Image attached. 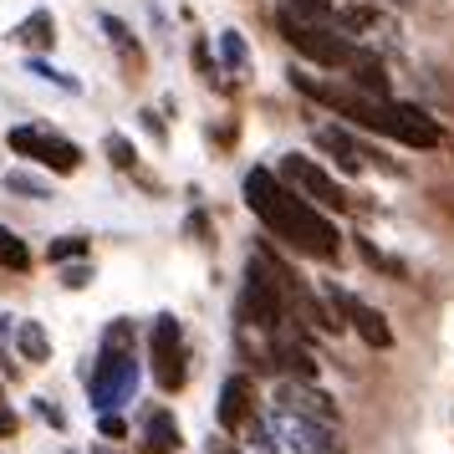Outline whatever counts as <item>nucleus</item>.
<instances>
[{
  "instance_id": "7",
  "label": "nucleus",
  "mask_w": 454,
  "mask_h": 454,
  "mask_svg": "<svg viewBox=\"0 0 454 454\" xmlns=\"http://www.w3.org/2000/svg\"><path fill=\"white\" fill-rule=\"evenodd\" d=\"M133 393H138V363H133L128 352H107L103 372L92 378V403H98V409H118Z\"/></svg>"
},
{
  "instance_id": "12",
  "label": "nucleus",
  "mask_w": 454,
  "mask_h": 454,
  "mask_svg": "<svg viewBox=\"0 0 454 454\" xmlns=\"http://www.w3.org/2000/svg\"><path fill=\"white\" fill-rule=\"evenodd\" d=\"M317 148H327V153H337V159H342V168H352V174H357V168H363V164L372 159L368 148L357 144L352 133H342V128H317Z\"/></svg>"
},
{
  "instance_id": "11",
  "label": "nucleus",
  "mask_w": 454,
  "mask_h": 454,
  "mask_svg": "<svg viewBox=\"0 0 454 454\" xmlns=\"http://www.w3.org/2000/svg\"><path fill=\"white\" fill-rule=\"evenodd\" d=\"M281 409L311 413V419H322V424H337V409H332V398H327L322 388H311V383H281Z\"/></svg>"
},
{
  "instance_id": "20",
  "label": "nucleus",
  "mask_w": 454,
  "mask_h": 454,
  "mask_svg": "<svg viewBox=\"0 0 454 454\" xmlns=\"http://www.w3.org/2000/svg\"><path fill=\"white\" fill-rule=\"evenodd\" d=\"M107 159H113L118 168H133V164H138V159H133V144H128V138H118V133H107Z\"/></svg>"
},
{
  "instance_id": "21",
  "label": "nucleus",
  "mask_w": 454,
  "mask_h": 454,
  "mask_svg": "<svg viewBox=\"0 0 454 454\" xmlns=\"http://www.w3.org/2000/svg\"><path fill=\"white\" fill-rule=\"evenodd\" d=\"M5 184L16 189V194H31V200H51L46 184H42V179H31V174H5Z\"/></svg>"
},
{
  "instance_id": "18",
  "label": "nucleus",
  "mask_w": 454,
  "mask_h": 454,
  "mask_svg": "<svg viewBox=\"0 0 454 454\" xmlns=\"http://www.w3.org/2000/svg\"><path fill=\"white\" fill-rule=\"evenodd\" d=\"M103 31H107V36H113V46L123 51L128 62H138V42H133V31H128V26L118 21V16H103Z\"/></svg>"
},
{
  "instance_id": "25",
  "label": "nucleus",
  "mask_w": 454,
  "mask_h": 454,
  "mask_svg": "<svg viewBox=\"0 0 454 454\" xmlns=\"http://www.w3.org/2000/svg\"><path fill=\"white\" fill-rule=\"evenodd\" d=\"M128 342H133V332H128L123 322H118V327L107 332V352H128Z\"/></svg>"
},
{
  "instance_id": "2",
  "label": "nucleus",
  "mask_w": 454,
  "mask_h": 454,
  "mask_svg": "<svg viewBox=\"0 0 454 454\" xmlns=\"http://www.w3.org/2000/svg\"><path fill=\"white\" fill-rule=\"evenodd\" d=\"M246 200H250V209H255V215L281 235V240H291L296 250L322 255V261H332V255L342 250L337 225H332L327 215H317V205L296 200V194H291L270 168H250V174H246Z\"/></svg>"
},
{
  "instance_id": "5",
  "label": "nucleus",
  "mask_w": 454,
  "mask_h": 454,
  "mask_svg": "<svg viewBox=\"0 0 454 454\" xmlns=\"http://www.w3.org/2000/svg\"><path fill=\"white\" fill-rule=\"evenodd\" d=\"M148 357H153V378H159V388H184V327L174 322V317H153V332H148Z\"/></svg>"
},
{
  "instance_id": "9",
  "label": "nucleus",
  "mask_w": 454,
  "mask_h": 454,
  "mask_svg": "<svg viewBox=\"0 0 454 454\" xmlns=\"http://www.w3.org/2000/svg\"><path fill=\"white\" fill-rule=\"evenodd\" d=\"M250 419H255V403H250V378H246V372H235V378H225V388H220V429H225V434H246Z\"/></svg>"
},
{
  "instance_id": "3",
  "label": "nucleus",
  "mask_w": 454,
  "mask_h": 454,
  "mask_svg": "<svg viewBox=\"0 0 454 454\" xmlns=\"http://www.w3.org/2000/svg\"><path fill=\"white\" fill-rule=\"evenodd\" d=\"M281 281H286V270L266 250H255L246 266V281H240V296H235V317L255 332H276L286 317V286Z\"/></svg>"
},
{
  "instance_id": "10",
  "label": "nucleus",
  "mask_w": 454,
  "mask_h": 454,
  "mask_svg": "<svg viewBox=\"0 0 454 454\" xmlns=\"http://www.w3.org/2000/svg\"><path fill=\"white\" fill-rule=\"evenodd\" d=\"M332 301L348 311V322L357 327V337L368 342V348H393V327H388V317L378 307H363V301H352V296H342V291H332Z\"/></svg>"
},
{
  "instance_id": "26",
  "label": "nucleus",
  "mask_w": 454,
  "mask_h": 454,
  "mask_svg": "<svg viewBox=\"0 0 454 454\" xmlns=\"http://www.w3.org/2000/svg\"><path fill=\"white\" fill-rule=\"evenodd\" d=\"M87 281H92V270H87V266H77V270H67V286H87Z\"/></svg>"
},
{
  "instance_id": "4",
  "label": "nucleus",
  "mask_w": 454,
  "mask_h": 454,
  "mask_svg": "<svg viewBox=\"0 0 454 454\" xmlns=\"http://www.w3.org/2000/svg\"><path fill=\"white\" fill-rule=\"evenodd\" d=\"M276 31H281V36H286V42L317 67H348L352 57H357L337 31H327V26H317V21H301L296 11H281V16H276Z\"/></svg>"
},
{
  "instance_id": "23",
  "label": "nucleus",
  "mask_w": 454,
  "mask_h": 454,
  "mask_svg": "<svg viewBox=\"0 0 454 454\" xmlns=\"http://www.w3.org/2000/svg\"><path fill=\"white\" fill-rule=\"evenodd\" d=\"M291 11H307V16H332V0H286Z\"/></svg>"
},
{
  "instance_id": "13",
  "label": "nucleus",
  "mask_w": 454,
  "mask_h": 454,
  "mask_svg": "<svg viewBox=\"0 0 454 454\" xmlns=\"http://www.w3.org/2000/svg\"><path fill=\"white\" fill-rule=\"evenodd\" d=\"M179 444H184V439H179V429H174V419L159 409L153 419H148V454H179Z\"/></svg>"
},
{
  "instance_id": "8",
  "label": "nucleus",
  "mask_w": 454,
  "mask_h": 454,
  "mask_svg": "<svg viewBox=\"0 0 454 454\" xmlns=\"http://www.w3.org/2000/svg\"><path fill=\"white\" fill-rule=\"evenodd\" d=\"M11 148L26 153V159H42L51 174H72V168L82 164V148H77V144L46 138V133H36V128H11Z\"/></svg>"
},
{
  "instance_id": "1",
  "label": "nucleus",
  "mask_w": 454,
  "mask_h": 454,
  "mask_svg": "<svg viewBox=\"0 0 454 454\" xmlns=\"http://www.w3.org/2000/svg\"><path fill=\"white\" fill-rule=\"evenodd\" d=\"M291 82L301 87L307 98H317L322 107H332V113L352 118L357 128H368V133L398 138V144H409V148H439V144H444V128L434 123L424 107L388 103V98H372V92H363V87H332V82H317V77H307L301 67L291 72Z\"/></svg>"
},
{
  "instance_id": "14",
  "label": "nucleus",
  "mask_w": 454,
  "mask_h": 454,
  "mask_svg": "<svg viewBox=\"0 0 454 454\" xmlns=\"http://www.w3.org/2000/svg\"><path fill=\"white\" fill-rule=\"evenodd\" d=\"M51 31H57V26H51V16H46V11H36L31 21H21V31H16V36H21L26 51H51V42H57Z\"/></svg>"
},
{
  "instance_id": "6",
  "label": "nucleus",
  "mask_w": 454,
  "mask_h": 454,
  "mask_svg": "<svg viewBox=\"0 0 454 454\" xmlns=\"http://www.w3.org/2000/svg\"><path fill=\"white\" fill-rule=\"evenodd\" d=\"M281 174H286V179L301 189L307 200H317L322 209H348V194H342V184L332 179L327 168H317L311 159H301V153H286V159H281Z\"/></svg>"
},
{
  "instance_id": "17",
  "label": "nucleus",
  "mask_w": 454,
  "mask_h": 454,
  "mask_svg": "<svg viewBox=\"0 0 454 454\" xmlns=\"http://www.w3.org/2000/svg\"><path fill=\"white\" fill-rule=\"evenodd\" d=\"M0 266H5V270H26V266H31V250H26L5 225H0Z\"/></svg>"
},
{
  "instance_id": "15",
  "label": "nucleus",
  "mask_w": 454,
  "mask_h": 454,
  "mask_svg": "<svg viewBox=\"0 0 454 454\" xmlns=\"http://www.w3.org/2000/svg\"><path fill=\"white\" fill-rule=\"evenodd\" d=\"M220 57H225V67L235 72V77H246L250 72V46H246L240 31H225V36H220Z\"/></svg>"
},
{
  "instance_id": "16",
  "label": "nucleus",
  "mask_w": 454,
  "mask_h": 454,
  "mask_svg": "<svg viewBox=\"0 0 454 454\" xmlns=\"http://www.w3.org/2000/svg\"><path fill=\"white\" fill-rule=\"evenodd\" d=\"M16 348H21L31 363H46V357H51V337H46L36 322H21V332H16Z\"/></svg>"
},
{
  "instance_id": "24",
  "label": "nucleus",
  "mask_w": 454,
  "mask_h": 454,
  "mask_svg": "<svg viewBox=\"0 0 454 454\" xmlns=\"http://www.w3.org/2000/svg\"><path fill=\"white\" fill-rule=\"evenodd\" d=\"M98 424H103L107 439H123V434H128V424H123V419H118L113 409H103V419H98Z\"/></svg>"
},
{
  "instance_id": "19",
  "label": "nucleus",
  "mask_w": 454,
  "mask_h": 454,
  "mask_svg": "<svg viewBox=\"0 0 454 454\" xmlns=\"http://www.w3.org/2000/svg\"><path fill=\"white\" fill-rule=\"evenodd\" d=\"M31 77H46V82H57V87H67V92H77V77H67V72H57V67H46L42 57H31Z\"/></svg>"
},
{
  "instance_id": "22",
  "label": "nucleus",
  "mask_w": 454,
  "mask_h": 454,
  "mask_svg": "<svg viewBox=\"0 0 454 454\" xmlns=\"http://www.w3.org/2000/svg\"><path fill=\"white\" fill-rule=\"evenodd\" d=\"M67 255H87V240H82V235H62V240L51 246V261H67Z\"/></svg>"
}]
</instances>
